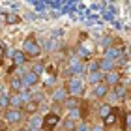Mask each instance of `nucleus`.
<instances>
[{"mask_svg":"<svg viewBox=\"0 0 131 131\" xmlns=\"http://www.w3.org/2000/svg\"><path fill=\"white\" fill-rule=\"evenodd\" d=\"M28 131H36V129H41L43 127V114H34V116H28L26 118V122L23 124Z\"/></svg>","mask_w":131,"mask_h":131,"instance_id":"obj_9","label":"nucleus"},{"mask_svg":"<svg viewBox=\"0 0 131 131\" xmlns=\"http://www.w3.org/2000/svg\"><path fill=\"white\" fill-rule=\"evenodd\" d=\"M75 131H92V122L90 120H81L79 124H77Z\"/></svg>","mask_w":131,"mask_h":131,"instance_id":"obj_25","label":"nucleus"},{"mask_svg":"<svg viewBox=\"0 0 131 131\" xmlns=\"http://www.w3.org/2000/svg\"><path fill=\"white\" fill-rule=\"evenodd\" d=\"M111 94L114 96V99L118 101V103H122V101H126L127 96H129V88H127L126 84H122V82H120L118 86H114V88L111 90Z\"/></svg>","mask_w":131,"mask_h":131,"instance_id":"obj_13","label":"nucleus"},{"mask_svg":"<svg viewBox=\"0 0 131 131\" xmlns=\"http://www.w3.org/2000/svg\"><path fill=\"white\" fill-rule=\"evenodd\" d=\"M8 90L11 94H21V92H26V86L23 84V81L19 79V77H8Z\"/></svg>","mask_w":131,"mask_h":131,"instance_id":"obj_11","label":"nucleus"},{"mask_svg":"<svg viewBox=\"0 0 131 131\" xmlns=\"http://www.w3.org/2000/svg\"><path fill=\"white\" fill-rule=\"evenodd\" d=\"M2 26H4V21L0 19V32H2Z\"/></svg>","mask_w":131,"mask_h":131,"instance_id":"obj_29","label":"nucleus"},{"mask_svg":"<svg viewBox=\"0 0 131 131\" xmlns=\"http://www.w3.org/2000/svg\"><path fill=\"white\" fill-rule=\"evenodd\" d=\"M26 118L28 116L25 114V111H23V109H11V107H9V109L4 112L2 120L8 124L9 127H21L23 124L26 122Z\"/></svg>","mask_w":131,"mask_h":131,"instance_id":"obj_3","label":"nucleus"},{"mask_svg":"<svg viewBox=\"0 0 131 131\" xmlns=\"http://www.w3.org/2000/svg\"><path fill=\"white\" fill-rule=\"evenodd\" d=\"M62 84L68 90V96H71V97H81L82 99V96L86 92V81L82 77H69V79L62 81Z\"/></svg>","mask_w":131,"mask_h":131,"instance_id":"obj_2","label":"nucleus"},{"mask_svg":"<svg viewBox=\"0 0 131 131\" xmlns=\"http://www.w3.org/2000/svg\"><path fill=\"white\" fill-rule=\"evenodd\" d=\"M92 131H107V127L101 120H97V122H92Z\"/></svg>","mask_w":131,"mask_h":131,"instance_id":"obj_27","label":"nucleus"},{"mask_svg":"<svg viewBox=\"0 0 131 131\" xmlns=\"http://www.w3.org/2000/svg\"><path fill=\"white\" fill-rule=\"evenodd\" d=\"M68 97L69 96H68V90H66L64 84H58V86H54L49 92V101H51L52 105H64V101L68 99Z\"/></svg>","mask_w":131,"mask_h":131,"instance_id":"obj_4","label":"nucleus"},{"mask_svg":"<svg viewBox=\"0 0 131 131\" xmlns=\"http://www.w3.org/2000/svg\"><path fill=\"white\" fill-rule=\"evenodd\" d=\"M84 81H86V84H99V82H103L105 81V73H101V71H94V73H86L84 77Z\"/></svg>","mask_w":131,"mask_h":131,"instance_id":"obj_18","label":"nucleus"},{"mask_svg":"<svg viewBox=\"0 0 131 131\" xmlns=\"http://www.w3.org/2000/svg\"><path fill=\"white\" fill-rule=\"evenodd\" d=\"M124 126H126V129H131V111L124 116Z\"/></svg>","mask_w":131,"mask_h":131,"instance_id":"obj_28","label":"nucleus"},{"mask_svg":"<svg viewBox=\"0 0 131 131\" xmlns=\"http://www.w3.org/2000/svg\"><path fill=\"white\" fill-rule=\"evenodd\" d=\"M112 41H114V38H112V36H103V38H101V41H99V45H101V49H109V47H112L114 43H112Z\"/></svg>","mask_w":131,"mask_h":131,"instance_id":"obj_24","label":"nucleus"},{"mask_svg":"<svg viewBox=\"0 0 131 131\" xmlns=\"http://www.w3.org/2000/svg\"><path fill=\"white\" fill-rule=\"evenodd\" d=\"M94 71H99V60H92L86 64V73H94Z\"/></svg>","mask_w":131,"mask_h":131,"instance_id":"obj_26","label":"nucleus"},{"mask_svg":"<svg viewBox=\"0 0 131 131\" xmlns=\"http://www.w3.org/2000/svg\"><path fill=\"white\" fill-rule=\"evenodd\" d=\"M103 82L112 90L114 86H118V84L122 82V71H120V69H114V71H109V73H105V81H103Z\"/></svg>","mask_w":131,"mask_h":131,"instance_id":"obj_10","label":"nucleus"},{"mask_svg":"<svg viewBox=\"0 0 131 131\" xmlns=\"http://www.w3.org/2000/svg\"><path fill=\"white\" fill-rule=\"evenodd\" d=\"M9 96H11V92H9V90L0 96V111H2V112H6V111L9 109Z\"/></svg>","mask_w":131,"mask_h":131,"instance_id":"obj_22","label":"nucleus"},{"mask_svg":"<svg viewBox=\"0 0 131 131\" xmlns=\"http://www.w3.org/2000/svg\"><path fill=\"white\" fill-rule=\"evenodd\" d=\"M28 69L34 71L38 77H43L47 73V60L45 58H39V60H32L30 64H28Z\"/></svg>","mask_w":131,"mask_h":131,"instance_id":"obj_12","label":"nucleus"},{"mask_svg":"<svg viewBox=\"0 0 131 131\" xmlns=\"http://www.w3.org/2000/svg\"><path fill=\"white\" fill-rule=\"evenodd\" d=\"M30 62L32 60L23 52V49H15L13 58H11V64H13L15 68H28V64H30Z\"/></svg>","mask_w":131,"mask_h":131,"instance_id":"obj_8","label":"nucleus"},{"mask_svg":"<svg viewBox=\"0 0 131 131\" xmlns=\"http://www.w3.org/2000/svg\"><path fill=\"white\" fill-rule=\"evenodd\" d=\"M97 60H99V71H101V73H109V71L118 69V64L114 60H111V58L101 56V58H97Z\"/></svg>","mask_w":131,"mask_h":131,"instance_id":"obj_15","label":"nucleus"},{"mask_svg":"<svg viewBox=\"0 0 131 131\" xmlns=\"http://www.w3.org/2000/svg\"><path fill=\"white\" fill-rule=\"evenodd\" d=\"M112 111H114V109H112V103H107V101H105V103H99V107H97V118L103 122V120H107V118L112 114Z\"/></svg>","mask_w":131,"mask_h":131,"instance_id":"obj_17","label":"nucleus"},{"mask_svg":"<svg viewBox=\"0 0 131 131\" xmlns=\"http://www.w3.org/2000/svg\"><path fill=\"white\" fill-rule=\"evenodd\" d=\"M77 124L79 122H73V120H69V118H62V131H75L77 129Z\"/></svg>","mask_w":131,"mask_h":131,"instance_id":"obj_23","label":"nucleus"},{"mask_svg":"<svg viewBox=\"0 0 131 131\" xmlns=\"http://www.w3.org/2000/svg\"><path fill=\"white\" fill-rule=\"evenodd\" d=\"M36 131H43V129H36Z\"/></svg>","mask_w":131,"mask_h":131,"instance_id":"obj_30","label":"nucleus"},{"mask_svg":"<svg viewBox=\"0 0 131 131\" xmlns=\"http://www.w3.org/2000/svg\"><path fill=\"white\" fill-rule=\"evenodd\" d=\"M9 107L11 109H23V97H21V94H11L9 96Z\"/></svg>","mask_w":131,"mask_h":131,"instance_id":"obj_21","label":"nucleus"},{"mask_svg":"<svg viewBox=\"0 0 131 131\" xmlns=\"http://www.w3.org/2000/svg\"><path fill=\"white\" fill-rule=\"evenodd\" d=\"M111 88L105 84V82H99V84H94L92 86V96L96 99H107V96H109Z\"/></svg>","mask_w":131,"mask_h":131,"instance_id":"obj_14","label":"nucleus"},{"mask_svg":"<svg viewBox=\"0 0 131 131\" xmlns=\"http://www.w3.org/2000/svg\"><path fill=\"white\" fill-rule=\"evenodd\" d=\"M62 124V116L56 114V112H47L43 116V131H54L58 126Z\"/></svg>","mask_w":131,"mask_h":131,"instance_id":"obj_5","label":"nucleus"},{"mask_svg":"<svg viewBox=\"0 0 131 131\" xmlns=\"http://www.w3.org/2000/svg\"><path fill=\"white\" fill-rule=\"evenodd\" d=\"M23 52L30 58V60H39L41 54H43V47H41V43L38 41V38H36L34 34H28L25 41H23Z\"/></svg>","mask_w":131,"mask_h":131,"instance_id":"obj_1","label":"nucleus"},{"mask_svg":"<svg viewBox=\"0 0 131 131\" xmlns=\"http://www.w3.org/2000/svg\"><path fill=\"white\" fill-rule=\"evenodd\" d=\"M103 56L105 58H111V60H114V62L120 60L122 56H126V54H124V43H118V41H116L112 47H109V49L103 51Z\"/></svg>","mask_w":131,"mask_h":131,"instance_id":"obj_6","label":"nucleus"},{"mask_svg":"<svg viewBox=\"0 0 131 131\" xmlns=\"http://www.w3.org/2000/svg\"><path fill=\"white\" fill-rule=\"evenodd\" d=\"M0 19L4 21V25L13 26V25H19V23H21V15L15 13V11H6V13L0 15Z\"/></svg>","mask_w":131,"mask_h":131,"instance_id":"obj_16","label":"nucleus"},{"mask_svg":"<svg viewBox=\"0 0 131 131\" xmlns=\"http://www.w3.org/2000/svg\"><path fill=\"white\" fill-rule=\"evenodd\" d=\"M81 107H82V99L81 97H68V99H66L64 101V109H66V112H68V111H75V109H81Z\"/></svg>","mask_w":131,"mask_h":131,"instance_id":"obj_19","label":"nucleus"},{"mask_svg":"<svg viewBox=\"0 0 131 131\" xmlns=\"http://www.w3.org/2000/svg\"><path fill=\"white\" fill-rule=\"evenodd\" d=\"M39 43H43V52H54V51H60V43H58L56 39H47V41H39Z\"/></svg>","mask_w":131,"mask_h":131,"instance_id":"obj_20","label":"nucleus"},{"mask_svg":"<svg viewBox=\"0 0 131 131\" xmlns=\"http://www.w3.org/2000/svg\"><path fill=\"white\" fill-rule=\"evenodd\" d=\"M23 84L26 86V90H32V88H36V86H39L41 84V77H38L34 73V71H30V69H26V73L23 75Z\"/></svg>","mask_w":131,"mask_h":131,"instance_id":"obj_7","label":"nucleus"}]
</instances>
